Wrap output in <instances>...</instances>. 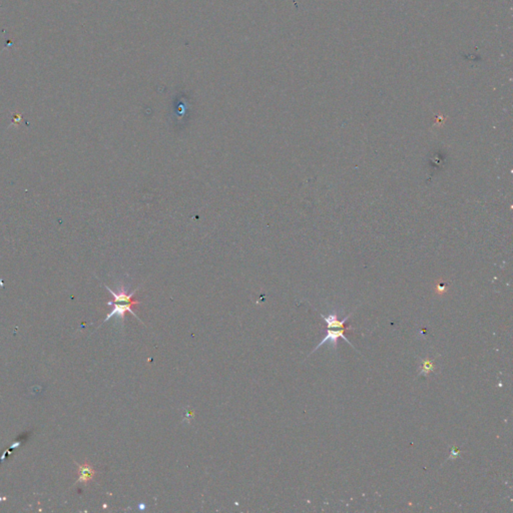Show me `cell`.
<instances>
[{"label": "cell", "mask_w": 513, "mask_h": 513, "mask_svg": "<svg viewBox=\"0 0 513 513\" xmlns=\"http://www.w3.org/2000/svg\"><path fill=\"white\" fill-rule=\"evenodd\" d=\"M352 314H353V313L349 314L348 316H346L343 320H339V319H338V315H337L336 313L329 314L328 316H324L323 314H321V317L324 319V321L326 322L328 329H332V328L347 329V328H349V327H346V326H345V323L349 320V318H350Z\"/></svg>", "instance_id": "3"}, {"label": "cell", "mask_w": 513, "mask_h": 513, "mask_svg": "<svg viewBox=\"0 0 513 513\" xmlns=\"http://www.w3.org/2000/svg\"><path fill=\"white\" fill-rule=\"evenodd\" d=\"M78 468H79L78 482H80V483H83V484H87L88 482L95 477L96 473L94 467L92 465H89L88 463L79 464Z\"/></svg>", "instance_id": "4"}, {"label": "cell", "mask_w": 513, "mask_h": 513, "mask_svg": "<svg viewBox=\"0 0 513 513\" xmlns=\"http://www.w3.org/2000/svg\"><path fill=\"white\" fill-rule=\"evenodd\" d=\"M349 329H350V328H347V329H340V330H337V331H333V330H331V329L327 330L326 335H325L324 339H323V340L319 343V345L317 346L316 348L312 351V353H314L316 350H318V349L320 348V347H322V346H323L326 342H328V341L332 344V347H333V349L336 350V349H337L338 340H339L340 338H342L343 340H345L347 343H348L351 347H353V348H354V346L349 342V340L347 339L346 336H345V333H346L347 331H349ZM354 349H355V348H354Z\"/></svg>", "instance_id": "2"}, {"label": "cell", "mask_w": 513, "mask_h": 513, "mask_svg": "<svg viewBox=\"0 0 513 513\" xmlns=\"http://www.w3.org/2000/svg\"><path fill=\"white\" fill-rule=\"evenodd\" d=\"M420 376H428L430 372L434 371V363L429 359L422 360V366L420 367Z\"/></svg>", "instance_id": "5"}, {"label": "cell", "mask_w": 513, "mask_h": 513, "mask_svg": "<svg viewBox=\"0 0 513 513\" xmlns=\"http://www.w3.org/2000/svg\"><path fill=\"white\" fill-rule=\"evenodd\" d=\"M108 305L109 306H112V310L110 314H108L107 318L104 319L103 322H108L112 317L113 316H116L117 318L120 320V322H122V324H124V321H125V316H126V313H129L131 314L133 317H135L139 321H141V319L139 318V317L137 316V314L134 313L133 311V308L137 307L138 304H134V303H123V302H117V303H113V302H108ZM142 322V321H141ZM143 323V322H142Z\"/></svg>", "instance_id": "1"}]
</instances>
